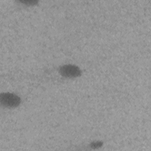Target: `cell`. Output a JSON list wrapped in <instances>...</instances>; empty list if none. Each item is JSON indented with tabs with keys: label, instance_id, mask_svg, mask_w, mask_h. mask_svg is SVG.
I'll return each mask as SVG.
<instances>
[{
	"label": "cell",
	"instance_id": "6da1fadb",
	"mask_svg": "<svg viewBox=\"0 0 151 151\" xmlns=\"http://www.w3.org/2000/svg\"><path fill=\"white\" fill-rule=\"evenodd\" d=\"M0 101L1 104L5 107L14 108L19 105L21 99L15 94L3 93L0 96Z\"/></svg>",
	"mask_w": 151,
	"mask_h": 151
},
{
	"label": "cell",
	"instance_id": "7a4b0ae2",
	"mask_svg": "<svg viewBox=\"0 0 151 151\" xmlns=\"http://www.w3.org/2000/svg\"><path fill=\"white\" fill-rule=\"evenodd\" d=\"M59 72L62 76L67 78L77 77L81 74V71L78 67L71 64L61 66L59 69Z\"/></svg>",
	"mask_w": 151,
	"mask_h": 151
}]
</instances>
